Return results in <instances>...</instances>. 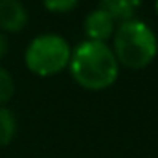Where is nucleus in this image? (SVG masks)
Instances as JSON below:
<instances>
[{
    "instance_id": "7",
    "label": "nucleus",
    "mask_w": 158,
    "mask_h": 158,
    "mask_svg": "<svg viewBox=\"0 0 158 158\" xmlns=\"http://www.w3.org/2000/svg\"><path fill=\"white\" fill-rule=\"evenodd\" d=\"M15 134H17V118H15V114L9 109L0 107V145L11 143Z\"/></svg>"
},
{
    "instance_id": "9",
    "label": "nucleus",
    "mask_w": 158,
    "mask_h": 158,
    "mask_svg": "<svg viewBox=\"0 0 158 158\" xmlns=\"http://www.w3.org/2000/svg\"><path fill=\"white\" fill-rule=\"evenodd\" d=\"M79 0H42L44 7L52 13H68L77 6Z\"/></svg>"
},
{
    "instance_id": "1",
    "label": "nucleus",
    "mask_w": 158,
    "mask_h": 158,
    "mask_svg": "<svg viewBox=\"0 0 158 158\" xmlns=\"http://www.w3.org/2000/svg\"><path fill=\"white\" fill-rule=\"evenodd\" d=\"M68 66L74 81L86 90H105L116 83L119 74L112 48L94 40H85L72 50Z\"/></svg>"
},
{
    "instance_id": "10",
    "label": "nucleus",
    "mask_w": 158,
    "mask_h": 158,
    "mask_svg": "<svg viewBox=\"0 0 158 158\" xmlns=\"http://www.w3.org/2000/svg\"><path fill=\"white\" fill-rule=\"evenodd\" d=\"M7 46H9V44H7V37H6V33L0 31V59L7 53Z\"/></svg>"
},
{
    "instance_id": "4",
    "label": "nucleus",
    "mask_w": 158,
    "mask_h": 158,
    "mask_svg": "<svg viewBox=\"0 0 158 158\" xmlns=\"http://www.w3.org/2000/svg\"><path fill=\"white\" fill-rule=\"evenodd\" d=\"M85 33L88 40H94V42H105L114 35V30H116V22L110 19L109 13H105L103 9H94L86 15L85 19Z\"/></svg>"
},
{
    "instance_id": "2",
    "label": "nucleus",
    "mask_w": 158,
    "mask_h": 158,
    "mask_svg": "<svg viewBox=\"0 0 158 158\" xmlns=\"http://www.w3.org/2000/svg\"><path fill=\"white\" fill-rule=\"evenodd\" d=\"M112 52L118 61L131 70H142L149 66L158 53V39L155 31L142 20L121 22L112 35Z\"/></svg>"
},
{
    "instance_id": "6",
    "label": "nucleus",
    "mask_w": 158,
    "mask_h": 158,
    "mask_svg": "<svg viewBox=\"0 0 158 158\" xmlns=\"http://www.w3.org/2000/svg\"><path fill=\"white\" fill-rule=\"evenodd\" d=\"M140 6H142V0H99V9L109 13L110 19L119 24L132 20Z\"/></svg>"
},
{
    "instance_id": "11",
    "label": "nucleus",
    "mask_w": 158,
    "mask_h": 158,
    "mask_svg": "<svg viewBox=\"0 0 158 158\" xmlns=\"http://www.w3.org/2000/svg\"><path fill=\"white\" fill-rule=\"evenodd\" d=\"M155 9H156V15H158V0L155 2Z\"/></svg>"
},
{
    "instance_id": "3",
    "label": "nucleus",
    "mask_w": 158,
    "mask_h": 158,
    "mask_svg": "<svg viewBox=\"0 0 158 158\" xmlns=\"http://www.w3.org/2000/svg\"><path fill=\"white\" fill-rule=\"evenodd\" d=\"M72 48L68 40L57 33H42L26 48L24 61L30 72L40 77H50L63 72L70 63Z\"/></svg>"
},
{
    "instance_id": "5",
    "label": "nucleus",
    "mask_w": 158,
    "mask_h": 158,
    "mask_svg": "<svg viewBox=\"0 0 158 158\" xmlns=\"http://www.w3.org/2000/svg\"><path fill=\"white\" fill-rule=\"evenodd\" d=\"M28 24V11L20 0H0V31L17 33Z\"/></svg>"
},
{
    "instance_id": "8",
    "label": "nucleus",
    "mask_w": 158,
    "mask_h": 158,
    "mask_svg": "<svg viewBox=\"0 0 158 158\" xmlns=\"http://www.w3.org/2000/svg\"><path fill=\"white\" fill-rule=\"evenodd\" d=\"M13 92H15V83H13V79H11L9 72H7L6 68L0 66V107H4V103L11 99Z\"/></svg>"
}]
</instances>
